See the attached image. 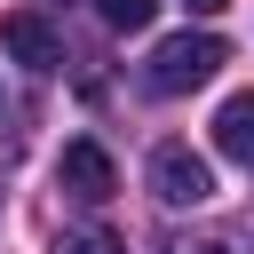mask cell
Segmentation results:
<instances>
[{
    "mask_svg": "<svg viewBox=\"0 0 254 254\" xmlns=\"http://www.w3.org/2000/svg\"><path fill=\"white\" fill-rule=\"evenodd\" d=\"M95 16H103L111 32H143V24L159 16V0H95Z\"/></svg>",
    "mask_w": 254,
    "mask_h": 254,
    "instance_id": "6",
    "label": "cell"
},
{
    "mask_svg": "<svg viewBox=\"0 0 254 254\" xmlns=\"http://www.w3.org/2000/svg\"><path fill=\"white\" fill-rule=\"evenodd\" d=\"M222 64H230V48H222L214 32H175V40H159V48H151L143 87H151V95H190V87H206Z\"/></svg>",
    "mask_w": 254,
    "mask_h": 254,
    "instance_id": "1",
    "label": "cell"
},
{
    "mask_svg": "<svg viewBox=\"0 0 254 254\" xmlns=\"http://www.w3.org/2000/svg\"><path fill=\"white\" fill-rule=\"evenodd\" d=\"M167 254H238V238H230V230H190V238H175Z\"/></svg>",
    "mask_w": 254,
    "mask_h": 254,
    "instance_id": "8",
    "label": "cell"
},
{
    "mask_svg": "<svg viewBox=\"0 0 254 254\" xmlns=\"http://www.w3.org/2000/svg\"><path fill=\"white\" fill-rule=\"evenodd\" d=\"M214 143H222V159L254 167V87H246V95H230V103L214 111Z\"/></svg>",
    "mask_w": 254,
    "mask_h": 254,
    "instance_id": "5",
    "label": "cell"
},
{
    "mask_svg": "<svg viewBox=\"0 0 254 254\" xmlns=\"http://www.w3.org/2000/svg\"><path fill=\"white\" fill-rule=\"evenodd\" d=\"M56 254H127V246H119L111 230H95V222H87V230H64V238H56Z\"/></svg>",
    "mask_w": 254,
    "mask_h": 254,
    "instance_id": "7",
    "label": "cell"
},
{
    "mask_svg": "<svg viewBox=\"0 0 254 254\" xmlns=\"http://www.w3.org/2000/svg\"><path fill=\"white\" fill-rule=\"evenodd\" d=\"M151 198H159V206H206V198H214V167H206L190 143H159V151H151Z\"/></svg>",
    "mask_w": 254,
    "mask_h": 254,
    "instance_id": "2",
    "label": "cell"
},
{
    "mask_svg": "<svg viewBox=\"0 0 254 254\" xmlns=\"http://www.w3.org/2000/svg\"><path fill=\"white\" fill-rule=\"evenodd\" d=\"M56 183H64V198H79V206H103L111 190H119V167H111V151L103 143H64V159H56Z\"/></svg>",
    "mask_w": 254,
    "mask_h": 254,
    "instance_id": "3",
    "label": "cell"
},
{
    "mask_svg": "<svg viewBox=\"0 0 254 254\" xmlns=\"http://www.w3.org/2000/svg\"><path fill=\"white\" fill-rule=\"evenodd\" d=\"M190 8H198V16H222V8H230V0H190Z\"/></svg>",
    "mask_w": 254,
    "mask_h": 254,
    "instance_id": "9",
    "label": "cell"
},
{
    "mask_svg": "<svg viewBox=\"0 0 254 254\" xmlns=\"http://www.w3.org/2000/svg\"><path fill=\"white\" fill-rule=\"evenodd\" d=\"M0 48H8L24 71H56V64H64V40H56V24H40L32 8L0 16Z\"/></svg>",
    "mask_w": 254,
    "mask_h": 254,
    "instance_id": "4",
    "label": "cell"
}]
</instances>
